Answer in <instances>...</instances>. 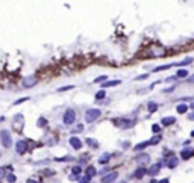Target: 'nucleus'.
I'll use <instances>...</instances> for the list:
<instances>
[{
  "label": "nucleus",
  "mask_w": 194,
  "mask_h": 183,
  "mask_svg": "<svg viewBox=\"0 0 194 183\" xmlns=\"http://www.w3.org/2000/svg\"><path fill=\"white\" fill-rule=\"evenodd\" d=\"M167 56V48L161 44H152L149 48L143 50L141 53H138V58L146 59V58H162Z\"/></svg>",
  "instance_id": "1"
},
{
  "label": "nucleus",
  "mask_w": 194,
  "mask_h": 183,
  "mask_svg": "<svg viewBox=\"0 0 194 183\" xmlns=\"http://www.w3.org/2000/svg\"><path fill=\"white\" fill-rule=\"evenodd\" d=\"M102 117V111L97 109V107H91V109H88L87 112H85V121L88 123H94L96 120H99V118Z\"/></svg>",
  "instance_id": "2"
},
{
  "label": "nucleus",
  "mask_w": 194,
  "mask_h": 183,
  "mask_svg": "<svg viewBox=\"0 0 194 183\" xmlns=\"http://www.w3.org/2000/svg\"><path fill=\"white\" fill-rule=\"evenodd\" d=\"M135 123H137L135 118H132V120H127V118H115L114 120V124L120 129H131L135 126Z\"/></svg>",
  "instance_id": "3"
},
{
  "label": "nucleus",
  "mask_w": 194,
  "mask_h": 183,
  "mask_svg": "<svg viewBox=\"0 0 194 183\" xmlns=\"http://www.w3.org/2000/svg\"><path fill=\"white\" fill-rule=\"evenodd\" d=\"M0 142L5 148H11V145H12V136H11V133L8 130H2L0 132Z\"/></svg>",
  "instance_id": "4"
},
{
  "label": "nucleus",
  "mask_w": 194,
  "mask_h": 183,
  "mask_svg": "<svg viewBox=\"0 0 194 183\" xmlns=\"http://www.w3.org/2000/svg\"><path fill=\"white\" fill-rule=\"evenodd\" d=\"M62 121H64V124H67V126L74 124V121H76V112H74L73 109H67L65 112H64Z\"/></svg>",
  "instance_id": "5"
},
{
  "label": "nucleus",
  "mask_w": 194,
  "mask_h": 183,
  "mask_svg": "<svg viewBox=\"0 0 194 183\" xmlns=\"http://www.w3.org/2000/svg\"><path fill=\"white\" fill-rule=\"evenodd\" d=\"M38 82H40V79L36 76H28V77H24L23 80H21V86H23L24 89H29V88H34Z\"/></svg>",
  "instance_id": "6"
},
{
  "label": "nucleus",
  "mask_w": 194,
  "mask_h": 183,
  "mask_svg": "<svg viewBox=\"0 0 194 183\" xmlns=\"http://www.w3.org/2000/svg\"><path fill=\"white\" fill-rule=\"evenodd\" d=\"M28 150H29V144L26 141H17L15 142V151L18 154H24Z\"/></svg>",
  "instance_id": "7"
},
{
  "label": "nucleus",
  "mask_w": 194,
  "mask_h": 183,
  "mask_svg": "<svg viewBox=\"0 0 194 183\" xmlns=\"http://www.w3.org/2000/svg\"><path fill=\"white\" fill-rule=\"evenodd\" d=\"M117 177H118V173H117V171H111V173L102 176V183H112V182L117 180Z\"/></svg>",
  "instance_id": "8"
},
{
  "label": "nucleus",
  "mask_w": 194,
  "mask_h": 183,
  "mask_svg": "<svg viewBox=\"0 0 194 183\" xmlns=\"http://www.w3.org/2000/svg\"><path fill=\"white\" fill-rule=\"evenodd\" d=\"M14 129H15V130H17V132H21V130H23V115H21V114H18V115H15L14 117Z\"/></svg>",
  "instance_id": "9"
},
{
  "label": "nucleus",
  "mask_w": 194,
  "mask_h": 183,
  "mask_svg": "<svg viewBox=\"0 0 194 183\" xmlns=\"http://www.w3.org/2000/svg\"><path fill=\"white\" fill-rule=\"evenodd\" d=\"M161 166H162V162H158V164H153V165H150V168L147 170V174L149 176H158L159 174V171H161Z\"/></svg>",
  "instance_id": "10"
},
{
  "label": "nucleus",
  "mask_w": 194,
  "mask_h": 183,
  "mask_svg": "<svg viewBox=\"0 0 194 183\" xmlns=\"http://www.w3.org/2000/svg\"><path fill=\"white\" fill-rule=\"evenodd\" d=\"M137 162H138V165L139 166H143V165H146V164H149L150 162V156L147 154V153H141V154H138L137 156Z\"/></svg>",
  "instance_id": "11"
},
{
  "label": "nucleus",
  "mask_w": 194,
  "mask_h": 183,
  "mask_svg": "<svg viewBox=\"0 0 194 183\" xmlns=\"http://www.w3.org/2000/svg\"><path fill=\"white\" fill-rule=\"evenodd\" d=\"M58 142V138L56 135H53V133H47L42 139V144H47V145H55Z\"/></svg>",
  "instance_id": "12"
},
{
  "label": "nucleus",
  "mask_w": 194,
  "mask_h": 183,
  "mask_svg": "<svg viewBox=\"0 0 194 183\" xmlns=\"http://www.w3.org/2000/svg\"><path fill=\"white\" fill-rule=\"evenodd\" d=\"M191 158H194V148H184L181 151V159L182 160H188Z\"/></svg>",
  "instance_id": "13"
},
{
  "label": "nucleus",
  "mask_w": 194,
  "mask_h": 183,
  "mask_svg": "<svg viewBox=\"0 0 194 183\" xmlns=\"http://www.w3.org/2000/svg\"><path fill=\"white\" fill-rule=\"evenodd\" d=\"M68 142H70V145H71L74 150H80V148H82V141H80L77 136H71L68 139Z\"/></svg>",
  "instance_id": "14"
},
{
  "label": "nucleus",
  "mask_w": 194,
  "mask_h": 183,
  "mask_svg": "<svg viewBox=\"0 0 194 183\" xmlns=\"http://www.w3.org/2000/svg\"><path fill=\"white\" fill-rule=\"evenodd\" d=\"M164 160H167V162H165V165L168 166L170 170L176 168V166H177V164H179V159H177L176 156H170L168 159H164Z\"/></svg>",
  "instance_id": "15"
},
{
  "label": "nucleus",
  "mask_w": 194,
  "mask_h": 183,
  "mask_svg": "<svg viewBox=\"0 0 194 183\" xmlns=\"http://www.w3.org/2000/svg\"><path fill=\"white\" fill-rule=\"evenodd\" d=\"M174 123H176V118L174 117H164L162 118V120H161V124H162V126H171V124H174Z\"/></svg>",
  "instance_id": "16"
},
{
  "label": "nucleus",
  "mask_w": 194,
  "mask_h": 183,
  "mask_svg": "<svg viewBox=\"0 0 194 183\" xmlns=\"http://www.w3.org/2000/svg\"><path fill=\"white\" fill-rule=\"evenodd\" d=\"M146 174H147V170L143 168V166H139V168L135 170V174H133V177H135V179H143Z\"/></svg>",
  "instance_id": "17"
},
{
  "label": "nucleus",
  "mask_w": 194,
  "mask_h": 183,
  "mask_svg": "<svg viewBox=\"0 0 194 183\" xmlns=\"http://www.w3.org/2000/svg\"><path fill=\"white\" fill-rule=\"evenodd\" d=\"M96 174H97L96 168H94L93 165H88V166H87V170H85V176H87V177H90V179H93V177H94Z\"/></svg>",
  "instance_id": "18"
},
{
  "label": "nucleus",
  "mask_w": 194,
  "mask_h": 183,
  "mask_svg": "<svg viewBox=\"0 0 194 183\" xmlns=\"http://www.w3.org/2000/svg\"><path fill=\"white\" fill-rule=\"evenodd\" d=\"M176 112H177V114H182V115L187 114V112H188V105H185V103H179V105L176 106Z\"/></svg>",
  "instance_id": "19"
},
{
  "label": "nucleus",
  "mask_w": 194,
  "mask_h": 183,
  "mask_svg": "<svg viewBox=\"0 0 194 183\" xmlns=\"http://www.w3.org/2000/svg\"><path fill=\"white\" fill-rule=\"evenodd\" d=\"M149 145H150L149 141H143V142H139V144H137L135 147H133V151H141V150H144L146 147H149Z\"/></svg>",
  "instance_id": "20"
},
{
  "label": "nucleus",
  "mask_w": 194,
  "mask_h": 183,
  "mask_svg": "<svg viewBox=\"0 0 194 183\" xmlns=\"http://www.w3.org/2000/svg\"><path fill=\"white\" fill-rule=\"evenodd\" d=\"M109 159H111V154H109V153H103V154L99 158V164H100V165H106L108 162H109Z\"/></svg>",
  "instance_id": "21"
},
{
  "label": "nucleus",
  "mask_w": 194,
  "mask_h": 183,
  "mask_svg": "<svg viewBox=\"0 0 194 183\" xmlns=\"http://www.w3.org/2000/svg\"><path fill=\"white\" fill-rule=\"evenodd\" d=\"M121 82L120 80H108V82H105L103 85H102V88H111V86H117V85H120Z\"/></svg>",
  "instance_id": "22"
},
{
  "label": "nucleus",
  "mask_w": 194,
  "mask_h": 183,
  "mask_svg": "<svg viewBox=\"0 0 194 183\" xmlns=\"http://www.w3.org/2000/svg\"><path fill=\"white\" fill-rule=\"evenodd\" d=\"M74 160L73 156H62V158H55V162H71Z\"/></svg>",
  "instance_id": "23"
},
{
  "label": "nucleus",
  "mask_w": 194,
  "mask_h": 183,
  "mask_svg": "<svg viewBox=\"0 0 194 183\" xmlns=\"http://www.w3.org/2000/svg\"><path fill=\"white\" fill-rule=\"evenodd\" d=\"M87 144H88V147H91L93 150L99 148V142H97L96 139H93V138H88V139H87Z\"/></svg>",
  "instance_id": "24"
},
{
  "label": "nucleus",
  "mask_w": 194,
  "mask_h": 183,
  "mask_svg": "<svg viewBox=\"0 0 194 183\" xmlns=\"http://www.w3.org/2000/svg\"><path fill=\"white\" fill-rule=\"evenodd\" d=\"M187 76H188V71H187V70H184V68L177 70V71H176V77L177 79H185Z\"/></svg>",
  "instance_id": "25"
},
{
  "label": "nucleus",
  "mask_w": 194,
  "mask_h": 183,
  "mask_svg": "<svg viewBox=\"0 0 194 183\" xmlns=\"http://www.w3.org/2000/svg\"><path fill=\"white\" fill-rule=\"evenodd\" d=\"M191 62H193V58H187V59H184L182 62H177V64H174V65H177V67H185V65H190Z\"/></svg>",
  "instance_id": "26"
},
{
  "label": "nucleus",
  "mask_w": 194,
  "mask_h": 183,
  "mask_svg": "<svg viewBox=\"0 0 194 183\" xmlns=\"http://www.w3.org/2000/svg\"><path fill=\"white\" fill-rule=\"evenodd\" d=\"M147 109H149V112H152V114H153V112L158 111V105H156L155 101H150V103L147 105Z\"/></svg>",
  "instance_id": "27"
},
{
  "label": "nucleus",
  "mask_w": 194,
  "mask_h": 183,
  "mask_svg": "<svg viewBox=\"0 0 194 183\" xmlns=\"http://www.w3.org/2000/svg\"><path fill=\"white\" fill-rule=\"evenodd\" d=\"M173 65H174V64H167V65H159V67H156V68H155V71H156V73H158V71H164V70H168V68H171Z\"/></svg>",
  "instance_id": "28"
},
{
  "label": "nucleus",
  "mask_w": 194,
  "mask_h": 183,
  "mask_svg": "<svg viewBox=\"0 0 194 183\" xmlns=\"http://www.w3.org/2000/svg\"><path fill=\"white\" fill-rule=\"evenodd\" d=\"M36 126H38L40 129H41V127H46V126H47V120H46L44 117H40V118H38V123H36Z\"/></svg>",
  "instance_id": "29"
},
{
  "label": "nucleus",
  "mask_w": 194,
  "mask_h": 183,
  "mask_svg": "<svg viewBox=\"0 0 194 183\" xmlns=\"http://www.w3.org/2000/svg\"><path fill=\"white\" fill-rule=\"evenodd\" d=\"M71 173H73L74 176H77V177H79V176H80V173H82V168H80L79 165H74L73 168H71Z\"/></svg>",
  "instance_id": "30"
},
{
  "label": "nucleus",
  "mask_w": 194,
  "mask_h": 183,
  "mask_svg": "<svg viewBox=\"0 0 194 183\" xmlns=\"http://www.w3.org/2000/svg\"><path fill=\"white\" fill-rule=\"evenodd\" d=\"M149 142H150V145H156V144H159V142H161V136H159V135H156V136H153L152 139H150Z\"/></svg>",
  "instance_id": "31"
},
{
  "label": "nucleus",
  "mask_w": 194,
  "mask_h": 183,
  "mask_svg": "<svg viewBox=\"0 0 194 183\" xmlns=\"http://www.w3.org/2000/svg\"><path fill=\"white\" fill-rule=\"evenodd\" d=\"M106 97V93H105V89H100L99 93L96 94V100H102V99H105Z\"/></svg>",
  "instance_id": "32"
},
{
  "label": "nucleus",
  "mask_w": 194,
  "mask_h": 183,
  "mask_svg": "<svg viewBox=\"0 0 194 183\" xmlns=\"http://www.w3.org/2000/svg\"><path fill=\"white\" fill-rule=\"evenodd\" d=\"M74 86L73 85H65V86H61V88H58V93H64V91H71Z\"/></svg>",
  "instance_id": "33"
},
{
  "label": "nucleus",
  "mask_w": 194,
  "mask_h": 183,
  "mask_svg": "<svg viewBox=\"0 0 194 183\" xmlns=\"http://www.w3.org/2000/svg\"><path fill=\"white\" fill-rule=\"evenodd\" d=\"M28 100H30L29 97H23V99H18L17 101H14V106H18V105H21V103H24V101H28Z\"/></svg>",
  "instance_id": "34"
},
{
  "label": "nucleus",
  "mask_w": 194,
  "mask_h": 183,
  "mask_svg": "<svg viewBox=\"0 0 194 183\" xmlns=\"http://www.w3.org/2000/svg\"><path fill=\"white\" fill-rule=\"evenodd\" d=\"M41 174L46 176V177H49V176H53V174H55V171H53V170H42Z\"/></svg>",
  "instance_id": "35"
},
{
  "label": "nucleus",
  "mask_w": 194,
  "mask_h": 183,
  "mask_svg": "<svg viewBox=\"0 0 194 183\" xmlns=\"http://www.w3.org/2000/svg\"><path fill=\"white\" fill-rule=\"evenodd\" d=\"M15 180H17V177H15L14 174L6 176V182H8V183H15Z\"/></svg>",
  "instance_id": "36"
},
{
  "label": "nucleus",
  "mask_w": 194,
  "mask_h": 183,
  "mask_svg": "<svg viewBox=\"0 0 194 183\" xmlns=\"http://www.w3.org/2000/svg\"><path fill=\"white\" fill-rule=\"evenodd\" d=\"M90 177H87V176H84V177H80V179H77V183H90Z\"/></svg>",
  "instance_id": "37"
},
{
  "label": "nucleus",
  "mask_w": 194,
  "mask_h": 183,
  "mask_svg": "<svg viewBox=\"0 0 194 183\" xmlns=\"http://www.w3.org/2000/svg\"><path fill=\"white\" fill-rule=\"evenodd\" d=\"M152 132H153V133H159V132H161V126H159V124H153V126H152Z\"/></svg>",
  "instance_id": "38"
},
{
  "label": "nucleus",
  "mask_w": 194,
  "mask_h": 183,
  "mask_svg": "<svg viewBox=\"0 0 194 183\" xmlns=\"http://www.w3.org/2000/svg\"><path fill=\"white\" fill-rule=\"evenodd\" d=\"M106 79H108V76H100V77L94 79V83H100V82H105Z\"/></svg>",
  "instance_id": "39"
},
{
  "label": "nucleus",
  "mask_w": 194,
  "mask_h": 183,
  "mask_svg": "<svg viewBox=\"0 0 194 183\" xmlns=\"http://www.w3.org/2000/svg\"><path fill=\"white\" fill-rule=\"evenodd\" d=\"M147 77H149V74H141V76L135 77V80H144V79H147Z\"/></svg>",
  "instance_id": "40"
},
{
  "label": "nucleus",
  "mask_w": 194,
  "mask_h": 183,
  "mask_svg": "<svg viewBox=\"0 0 194 183\" xmlns=\"http://www.w3.org/2000/svg\"><path fill=\"white\" fill-rule=\"evenodd\" d=\"M174 88H176V86H170V88L164 89V93H173V91H174Z\"/></svg>",
  "instance_id": "41"
},
{
  "label": "nucleus",
  "mask_w": 194,
  "mask_h": 183,
  "mask_svg": "<svg viewBox=\"0 0 194 183\" xmlns=\"http://www.w3.org/2000/svg\"><path fill=\"white\" fill-rule=\"evenodd\" d=\"M82 130H84V126L82 124H79L76 129H74V132H82Z\"/></svg>",
  "instance_id": "42"
},
{
  "label": "nucleus",
  "mask_w": 194,
  "mask_h": 183,
  "mask_svg": "<svg viewBox=\"0 0 194 183\" xmlns=\"http://www.w3.org/2000/svg\"><path fill=\"white\" fill-rule=\"evenodd\" d=\"M188 120H190V121H194V112H191V114H188Z\"/></svg>",
  "instance_id": "43"
},
{
  "label": "nucleus",
  "mask_w": 194,
  "mask_h": 183,
  "mask_svg": "<svg viewBox=\"0 0 194 183\" xmlns=\"http://www.w3.org/2000/svg\"><path fill=\"white\" fill-rule=\"evenodd\" d=\"M177 77L176 76H173V77H168V79H165V82H173V80H176Z\"/></svg>",
  "instance_id": "44"
},
{
  "label": "nucleus",
  "mask_w": 194,
  "mask_h": 183,
  "mask_svg": "<svg viewBox=\"0 0 194 183\" xmlns=\"http://www.w3.org/2000/svg\"><path fill=\"white\" fill-rule=\"evenodd\" d=\"M156 183H170L168 179H162V180H159V182H156Z\"/></svg>",
  "instance_id": "45"
},
{
  "label": "nucleus",
  "mask_w": 194,
  "mask_h": 183,
  "mask_svg": "<svg viewBox=\"0 0 194 183\" xmlns=\"http://www.w3.org/2000/svg\"><path fill=\"white\" fill-rule=\"evenodd\" d=\"M181 100H182V101H187V100L190 101V100H193V97H188V99H187V97H184V99H181Z\"/></svg>",
  "instance_id": "46"
},
{
  "label": "nucleus",
  "mask_w": 194,
  "mask_h": 183,
  "mask_svg": "<svg viewBox=\"0 0 194 183\" xmlns=\"http://www.w3.org/2000/svg\"><path fill=\"white\" fill-rule=\"evenodd\" d=\"M188 82H194V76L193 77H188Z\"/></svg>",
  "instance_id": "47"
},
{
  "label": "nucleus",
  "mask_w": 194,
  "mask_h": 183,
  "mask_svg": "<svg viewBox=\"0 0 194 183\" xmlns=\"http://www.w3.org/2000/svg\"><path fill=\"white\" fill-rule=\"evenodd\" d=\"M3 171H6V170H5V168H0V176L3 174Z\"/></svg>",
  "instance_id": "48"
},
{
  "label": "nucleus",
  "mask_w": 194,
  "mask_h": 183,
  "mask_svg": "<svg viewBox=\"0 0 194 183\" xmlns=\"http://www.w3.org/2000/svg\"><path fill=\"white\" fill-rule=\"evenodd\" d=\"M26 183H36V182H35V180H28Z\"/></svg>",
  "instance_id": "49"
},
{
  "label": "nucleus",
  "mask_w": 194,
  "mask_h": 183,
  "mask_svg": "<svg viewBox=\"0 0 194 183\" xmlns=\"http://www.w3.org/2000/svg\"><path fill=\"white\" fill-rule=\"evenodd\" d=\"M188 107H191V109L194 111V103H191V106H188Z\"/></svg>",
  "instance_id": "50"
},
{
  "label": "nucleus",
  "mask_w": 194,
  "mask_h": 183,
  "mask_svg": "<svg viewBox=\"0 0 194 183\" xmlns=\"http://www.w3.org/2000/svg\"><path fill=\"white\" fill-rule=\"evenodd\" d=\"M118 183H127V182H125V180H121V182H118Z\"/></svg>",
  "instance_id": "51"
},
{
  "label": "nucleus",
  "mask_w": 194,
  "mask_h": 183,
  "mask_svg": "<svg viewBox=\"0 0 194 183\" xmlns=\"http://www.w3.org/2000/svg\"><path fill=\"white\" fill-rule=\"evenodd\" d=\"M150 183H156V180H150Z\"/></svg>",
  "instance_id": "52"
},
{
  "label": "nucleus",
  "mask_w": 194,
  "mask_h": 183,
  "mask_svg": "<svg viewBox=\"0 0 194 183\" xmlns=\"http://www.w3.org/2000/svg\"><path fill=\"white\" fill-rule=\"evenodd\" d=\"M191 136H193V138H194V130H193V132H191Z\"/></svg>",
  "instance_id": "53"
}]
</instances>
